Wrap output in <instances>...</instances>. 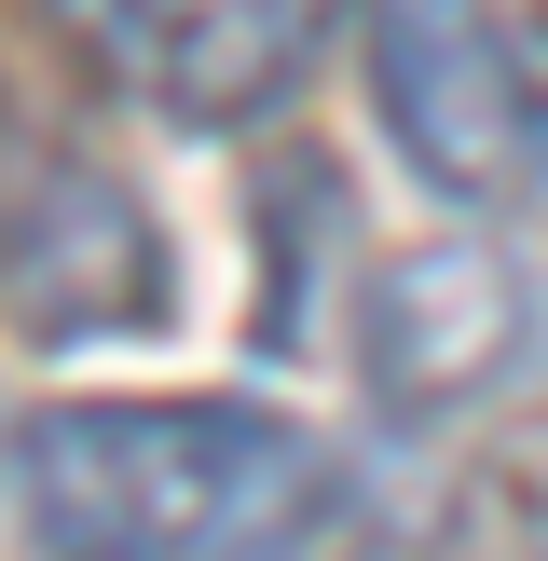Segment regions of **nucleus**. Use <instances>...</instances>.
Returning <instances> with one entry per match:
<instances>
[{
    "mask_svg": "<svg viewBox=\"0 0 548 561\" xmlns=\"http://www.w3.org/2000/svg\"><path fill=\"white\" fill-rule=\"evenodd\" d=\"M356 96L453 219L548 206V55L493 0H356Z\"/></svg>",
    "mask_w": 548,
    "mask_h": 561,
    "instance_id": "nucleus-2",
    "label": "nucleus"
},
{
    "mask_svg": "<svg viewBox=\"0 0 548 561\" xmlns=\"http://www.w3.org/2000/svg\"><path fill=\"white\" fill-rule=\"evenodd\" d=\"M548 370V288L507 233H425L356 288V383L384 425H493Z\"/></svg>",
    "mask_w": 548,
    "mask_h": 561,
    "instance_id": "nucleus-4",
    "label": "nucleus"
},
{
    "mask_svg": "<svg viewBox=\"0 0 548 561\" xmlns=\"http://www.w3.org/2000/svg\"><path fill=\"white\" fill-rule=\"evenodd\" d=\"M0 520H27V425L0 411Z\"/></svg>",
    "mask_w": 548,
    "mask_h": 561,
    "instance_id": "nucleus-7",
    "label": "nucleus"
},
{
    "mask_svg": "<svg viewBox=\"0 0 548 561\" xmlns=\"http://www.w3.org/2000/svg\"><path fill=\"white\" fill-rule=\"evenodd\" d=\"M247 233H261V301H247V356H274V370H301V356L329 343V301L370 288V261H356V192L329 151H274L261 164V206H247Z\"/></svg>",
    "mask_w": 548,
    "mask_h": 561,
    "instance_id": "nucleus-6",
    "label": "nucleus"
},
{
    "mask_svg": "<svg viewBox=\"0 0 548 561\" xmlns=\"http://www.w3.org/2000/svg\"><path fill=\"white\" fill-rule=\"evenodd\" d=\"M0 329L42 356L179 329V233L151 219V192L110 151L55 137L42 110L0 137Z\"/></svg>",
    "mask_w": 548,
    "mask_h": 561,
    "instance_id": "nucleus-3",
    "label": "nucleus"
},
{
    "mask_svg": "<svg viewBox=\"0 0 548 561\" xmlns=\"http://www.w3.org/2000/svg\"><path fill=\"white\" fill-rule=\"evenodd\" d=\"M370 493L316 425L247 398H55L27 411L42 561H343Z\"/></svg>",
    "mask_w": 548,
    "mask_h": 561,
    "instance_id": "nucleus-1",
    "label": "nucleus"
},
{
    "mask_svg": "<svg viewBox=\"0 0 548 561\" xmlns=\"http://www.w3.org/2000/svg\"><path fill=\"white\" fill-rule=\"evenodd\" d=\"M42 27L137 96L179 137H247L288 124L301 82L329 69V42L356 27V0H42Z\"/></svg>",
    "mask_w": 548,
    "mask_h": 561,
    "instance_id": "nucleus-5",
    "label": "nucleus"
}]
</instances>
